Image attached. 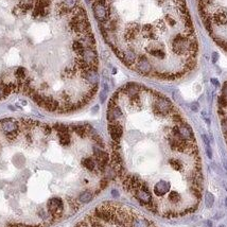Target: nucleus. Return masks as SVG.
<instances>
[{
	"label": "nucleus",
	"mask_w": 227,
	"mask_h": 227,
	"mask_svg": "<svg viewBox=\"0 0 227 227\" xmlns=\"http://www.w3.org/2000/svg\"><path fill=\"white\" fill-rule=\"evenodd\" d=\"M92 11L96 19L100 24H105L110 18V10L107 0H94Z\"/></svg>",
	"instance_id": "1"
},
{
	"label": "nucleus",
	"mask_w": 227,
	"mask_h": 227,
	"mask_svg": "<svg viewBox=\"0 0 227 227\" xmlns=\"http://www.w3.org/2000/svg\"><path fill=\"white\" fill-rule=\"evenodd\" d=\"M0 128L9 140H14L19 134L20 125L16 120L12 118H6L0 120Z\"/></svg>",
	"instance_id": "2"
},
{
	"label": "nucleus",
	"mask_w": 227,
	"mask_h": 227,
	"mask_svg": "<svg viewBox=\"0 0 227 227\" xmlns=\"http://www.w3.org/2000/svg\"><path fill=\"white\" fill-rule=\"evenodd\" d=\"M153 109L158 115L167 116L168 114L173 112V105H172V103L169 99L162 96H159L155 98V101L153 103Z\"/></svg>",
	"instance_id": "3"
},
{
	"label": "nucleus",
	"mask_w": 227,
	"mask_h": 227,
	"mask_svg": "<svg viewBox=\"0 0 227 227\" xmlns=\"http://www.w3.org/2000/svg\"><path fill=\"white\" fill-rule=\"evenodd\" d=\"M48 207V212L51 215V219L54 221L55 219L60 218L64 211V203L61 198L58 197H53L50 198L47 203Z\"/></svg>",
	"instance_id": "4"
},
{
	"label": "nucleus",
	"mask_w": 227,
	"mask_h": 227,
	"mask_svg": "<svg viewBox=\"0 0 227 227\" xmlns=\"http://www.w3.org/2000/svg\"><path fill=\"white\" fill-rule=\"evenodd\" d=\"M133 194H134V197L137 198L139 202L144 206L149 205V204L153 201L152 193H151V191H150V188L148 187V185L144 184V183L141 184L140 188H139L138 190H136Z\"/></svg>",
	"instance_id": "5"
},
{
	"label": "nucleus",
	"mask_w": 227,
	"mask_h": 227,
	"mask_svg": "<svg viewBox=\"0 0 227 227\" xmlns=\"http://www.w3.org/2000/svg\"><path fill=\"white\" fill-rule=\"evenodd\" d=\"M136 69L138 72H140L141 74H150L153 70V67H152L151 63L146 56H139L137 58L136 61Z\"/></svg>",
	"instance_id": "6"
},
{
	"label": "nucleus",
	"mask_w": 227,
	"mask_h": 227,
	"mask_svg": "<svg viewBox=\"0 0 227 227\" xmlns=\"http://www.w3.org/2000/svg\"><path fill=\"white\" fill-rule=\"evenodd\" d=\"M108 132H109L113 141L120 142V139L122 138L123 135V127L119 122H110L108 124Z\"/></svg>",
	"instance_id": "7"
},
{
	"label": "nucleus",
	"mask_w": 227,
	"mask_h": 227,
	"mask_svg": "<svg viewBox=\"0 0 227 227\" xmlns=\"http://www.w3.org/2000/svg\"><path fill=\"white\" fill-rule=\"evenodd\" d=\"M81 76H82V78H83L89 85H91L92 87H95L98 85V82H99V76H98V72H97L96 69L89 68L85 71H82Z\"/></svg>",
	"instance_id": "8"
},
{
	"label": "nucleus",
	"mask_w": 227,
	"mask_h": 227,
	"mask_svg": "<svg viewBox=\"0 0 227 227\" xmlns=\"http://www.w3.org/2000/svg\"><path fill=\"white\" fill-rule=\"evenodd\" d=\"M177 128H178V133L179 135L182 136L183 139L188 141H194V137H193V132L190 127V125H188L187 123L183 122L180 124L177 125Z\"/></svg>",
	"instance_id": "9"
},
{
	"label": "nucleus",
	"mask_w": 227,
	"mask_h": 227,
	"mask_svg": "<svg viewBox=\"0 0 227 227\" xmlns=\"http://www.w3.org/2000/svg\"><path fill=\"white\" fill-rule=\"evenodd\" d=\"M49 14V7L42 6L39 3H34V7L32 10V17L35 19H40V18L46 17Z\"/></svg>",
	"instance_id": "10"
},
{
	"label": "nucleus",
	"mask_w": 227,
	"mask_h": 227,
	"mask_svg": "<svg viewBox=\"0 0 227 227\" xmlns=\"http://www.w3.org/2000/svg\"><path fill=\"white\" fill-rule=\"evenodd\" d=\"M169 191H170V185L167 182H164V180H159L154 186V192L158 197H162V195L167 194V192Z\"/></svg>",
	"instance_id": "11"
},
{
	"label": "nucleus",
	"mask_w": 227,
	"mask_h": 227,
	"mask_svg": "<svg viewBox=\"0 0 227 227\" xmlns=\"http://www.w3.org/2000/svg\"><path fill=\"white\" fill-rule=\"evenodd\" d=\"M121 61L125 64L126 66H133L134 64H136V61H137V55L134 51L132 50H126L123 51V55Z\"/></svg>",
	"instance_id": "12"
},
{
	"label": "nucleus",
	"mask_w": 227,
	"mask_h": 227,
	"mask_svg": "<svg viewBox=\"0 0 227 227\" xmlns=\"http://www.w3.org/2000/svg\"><path fill=\"white\" fill-rule=\"evenodd\" d=\"M43 107L47 109L48 112H56V110H60V103L55 99H53L52 97H46Z\"/></svg>",
	"instance_id": "13"
},
{
	"label": "nucleus",
	"mask_w": 227,
	"mask_h": 227,
	"mask_svg": "<svg viewBox=\"0 0 227 227\" xmlns=\"http://www.w3.org/2000/svg\"><path fill=\"white\" fill-rule=\"evenodd\" d=\"M12 91H14V83L7 84L0 81V100L7 98Z\"/></svg>",
	"instance_id": "14"
},
{
	"label": "nucleus",
	"mask_w": 227,
	"mask_h": 227,
	"mask_svg": "<svg viewBox=\"0 0 227 227\" xmlns=\"http://www.w3.org/2000/svg\"><path fill=\"white\" fill-rule=\"evenodd\" d=\"M151 222L146 220V218H140V216L136 215H134L130 223V227H151Z\"/></svg>",
	"instance_id": "15"
},
{
	"label": "nucleus",
	"mask_w": 227,
	"mask_h": 227,
	"mask_svg": "<svg viewBox=\"0 0 227 227\" xmlns=\"http://www.w3.org/2000/svg\"><path fill=\"white\" fill-rule=\"evenodd\" d=\"M82 166L85 169L89 170V171H95V170L98 169L96 159L92 158V157H86V158L82 159Z\"/></svg>",
	"instance_id": "16"
},
{
	"label": "nucleus",
	"mask_w": 227,
	"mask_h": 227,
	"mask_svg": "<svg viewBox=\"0 0 227 227\" xmlns=\"http://www.w3.org/2000/svg\"><path fill=\"white\" fill-rule=\"evenodd\" d=\"M58 140L60 143L63 146H67L71 143V135L70 132H66V133H58Z\"/></svg>",
	"instance_id": "17"
},
{
	"label": "nucleus",
	"mask_w": 227,
	"mask_h": 227,
	"mask_svg": "<svg viewBox=\"0 0 227 227\" xmlns=\"http://www.w3.org/2000/svg\"><path fill=\"white\" fill-rule=\"evenodd\" d=\"M71 48H72V50H73L74 52L78 54L80 58H81V56L83 55L85 49H86V48H85V46L83 45V43H82L81 40H76V42L72 43Z\"/></svg>",
	"instance_id": "18"
},
{
	"label": "nucleus",
	"mask_w": 227,
	"mask_h": 227,
	"mask_svg": "<svg viewBox=\"0 0 227 227\" xmlns=\"http://www.w3.org/2000/svg\"><path fill=\"white\" fill-rule=\"evenodd\" d=\"M92 198H94V193H92V191L86 190V191H83L79 195V202L86 204V203H89Z\"/></svg>",
	"instance_id": "19"
},
{
	"label": "nucleus",
	"mask_w": 227,
	"mask_h": 227,
	"mask_svg": "<svg viewBox=\"0 0 227 227\" xmlns=\"http://www.w3.org/2000/svg\"><path fill=\"white\" fill-rule=\"evenodd\" d=\"M168 200H169L170 203L176 205L182 201V195L176 191H170V193L168 194Z\"/></svg>",
	"instance_id": "20"
},
{
	"label": "nucleus",
	"mask_w": 227,
	"mask_h": 227,
	"mask_svg": "<svg viewBox=\"0 0 227 227\" xmlns=\"http://www.w3.org/2000/svg\"><path fill=\"white\" fill-rule=\"evenodd\" d=\"M169 164H170V167H172L174 170H176V171H182V170L184 169L183 161L179 160V159H177V158L169 159Z\"/></svg>",
	"instance_id": "21"
},
{
	"label": "nucleus",
	"mask_w": 227,
	"mask_h": 227,
	"mask_svg": "<svg viewBox=\"0 0 227 227\" xmlns=\"http://www.w3.org/2000/svg\"><path fill=\"white\" fill-rule=\"evenodd\" d=\"M15 76L17 78V81H24L28 78L27 76V70L24 67H18L15 70Z\"/></svg>",
	"instance_id": "22"
},
{
	"label": "nucleus",
	"mask_w": 227,
	"mask_h": 227,
	"mask_svg": "<svg viewBox=\"0 0 227 227\" xmlns=\"http://www.w3.org/2000/svg\"><path fill=\"white\" fill-rule=\"evenodd\" d=\"M53 128L58 132V133H66V132H70V127L66 124H63V123H56V124L53 125Z\"/></svg>",
	"instance_id": "23"
},
{
	"label": "nucleus",
	"mask_w": 227,
	"mask_h": 227,
	"mask_svg": "<svg viewBox=\"0 0 227 227\" xmlns=\"http://www.w3.org/2000/svg\"><path fill=\"white\" fill-rule=\"evenodd\" d=\"M213 203H215V197H213L212 193L207 192L205 194V204H206V207L211 208L213 206Z\"/></svg>",
	"instance_id": "24"
},
{
	"label": "nucleus",
	"mask_w": 227,
	"mask_h": 227,
	"mask_svg": "<svg viewBox=\"0 0 227 227\" xmlns=\"http://www.w3.org/2000/svg\"><path fill=\"white\" fill-rule=\"evenodd\" d=\"M56 12H58V15L63 16V15L68 14V13L70 12V11H69V10L67 9V7L63 3V2H61L60 4H58V6H56Z\"/></svg>",
	"instance_id": "25"
},
{
	"label": "nucleus",
	"mask_w": 227,
	"mask_h": 227,
	"mask_svg": "<svg viewBox=\"0 0 227 227\" xmlns=\"http://www.w3.org/2000/svg\"><path fill=\"white\" fill-rule=\"evenodd\" d=\"M52 130H53V127H51L50 125H48V124L43 125V131L46 135H50V134L52 133Z\"/></svg>",
	"instance_id": "26"
},
{
	"label": "nucleus",
	"mask_w": 227,
	"mask_h": 227,
	"mask_svg": "<svg viewBox=\"0 0 227 227\" xmlns=\"http://www.w3.org/2000/svg\"><path fill=\"white\" fill-rule=\"evenodd\" d=\"M107 185H108V180L106 177H103V178L100 180V189H105V188L107 187Z\"/></svg>",
	"instance_id": "27"
},
{
	"label": "nucleus",
	"mask_w": 227,
	"mask_h": 227,
	"mask_svg": "<svg viewBox=\"0 0 227 227\" xmlns=\"http://www.w3.org/2000/svg\"><path fill=\"white\" fill-rule=\"evenodd\" d=\"M106 97H107V89H104L103 88L102 92L100 94V100H101V102H105V100H106Z\"/></svg>",
	"instance_id": "28"
},
{
	"label": "nucleus",
	"mask_w": 227,
	"mask_h": 227,
	"mask_svg": "<svg viewBox=\"0 0 227 227\" xmlns=\"http://www.w3.org/2000/svg\"><path fill=\"white\" fill-rule=\"evenodd\" d=\"M222 97H223L224 99L227 100V82L224 83L223 89H222Z\"/></svg>",
	"instance_id": "29"
},
{
	"label": "nucleus",
	"mask_w": 227,
	"mask_h": 227,
	"mask_svg": "<svg viewBox=\"0 0 227 227\" xmlns=\"http://www.w3.org/2000/svg\"><path fill=\"white\" fill-rule=\"evenodd\" d=\"M206 154L209 158H212V151H211L209 146H206Z\"/></svg>",
	"instance_id": "30"
},
{
	"label": "nucleus",
	"mask_w": 227,
	"mask_h": 227,
	"mask_svg": "<svg viewBox=\"0 0 227 227\" xmlns=\"http://www.w3.org/2000/svg\"><path fill=\"white\" fill-rule=\"evenodd\" d=\"M191 109L193 112H197L198 110V104L197 103H192L191 104Z\"/></svg>",
	"instance_id": "31"
},
{
	"label": "nucleus",
	"mask_w": 227,
	"mask_h": 227,
	"mask_svg": "<svg viewBox=\"0 0 227 227\" xmlns=\"http://www.w3.org/2000/svg\"><path fill=\"white\" fill-rule=\"evenodd\" d=\"M202 138H203V140H204V142H205L206 146H209V139H208V137L206 135H203L202 136Z\"/></svg>",
	"instance_id": "32"
},
{
	"label": "nucleus",
	"mask_w": 227,
	"mask_h": 227,
	"mask_svg": "<svg viewBox=\"0 0 227 227\" xmlns=\"http://www.w3.org/2000/svg\"><path fill=\"white\" fill-rule=\"evenodd\" d=\"M211 83L215 85V87H219V86H220V83H219V81H218V80H216V79H211Z\"/></svg>",
	"instance_id": "33"
},
{
	"label": "nucleus",
	"mask_w": 227,
	"mask_h": 227,
	"mask_svg": "<svg viewBox=\"0 0 227 227\" xmlns=\"http://www.w3.org/2000/svg\"><path fill=\"white\" fill-rule=\"evenodd\" d=\"M218 58H219L218 53H216V52H213V54H212V62H213V63H215V62L218 61Z\"/></svg>",
	"instance_id": "34"
},
{
	"label": "nucleus",
	"mask_w": 227,
	"mask_h": 227,
	"mask_svg": "<svg viewBox=\"0 0 227 227\" xmlns=\"http://www.w3.org/2000/svg\"><path fill=\"white\" fill-rule=\"evenodd\" d=\"M112 195L114 197H119V192L117 190H112Z\"/></svg>",
	"instance_id": "35"
},
{
	"label": "nucleus",
	"mask_w": 227,
	"mask_h": 227,
	"mask_svg": "<svg viewBox=\"0 0 227 227\" xmlns=\"http://www.w3.org/2000/svg\"><path fill=\"white\" fill-rule=\"evenodd\" d=\"M206 224H207V226H208V227H211V226H212V223H211V221H207V222H206Z\"/></svg>",
	"instance_id": "36"
},
{
	"label": "nucleus",
	"mask_w": 227,
	"mask_h": 227,
	"mask_svg": "<svg viewBox=\"0 0 227 227\" xmlns=\"http://www.w3.org/2000/svg\"><path fill=\"white\" fill-rule=\"evenodd\" d=\"M225 205H226V207H227V198L225 200Z\"/></svg>",
	"instance_id": "37"
},
{
	"label": "nucleus",
	"mask_w": 227,
	"mask_h": 227,
	"mask_svg": "<svg viewBox=\"0 0 227 227\" xmlns=\"http://www.w3.org/2000/svg\"><path fill=\"white\" fill-rule=\"evenodd\" d=\"M151 227H154V226H152V225H151Z\"/></svg>",
	"instance_id": "38"
}]
</instances>
